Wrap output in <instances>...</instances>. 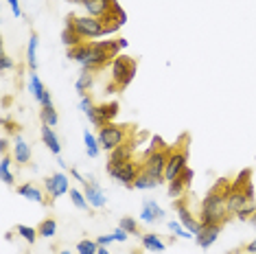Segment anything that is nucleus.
Masks as SVG:
<instances>
[{"label": "nucleus", "instance_id": "obj_34", "mask_svg": "<svg viewBox=\"0 0 256 254\" xmlns=\"http://www.w3.org/2000/svg\"><path fill=\"white\" fill-rule=\"evenodd\" d=\"M254 215H256V202H254V200H252V202H248V204H245V206L241 208V211L237 212V217H239V219H241V221H245V219H252Z\"/></svg>", "mask_w": 256, "mask_h": 254}, {"label": "nucleus", "instance_id": "obj_45", "mask_svg": "<svg viewBox=\"0 0 256 254\" xmlns=\"http://www.w3.org/2000/svg\"><path fill=\"white\" fill-rule=\"evenodd\" d=\"M0 151H2V156H7V151H9V140L7 138L0 140Z\"/></svg>", "mask_w": 256, "mask_h": 254}, {"label": "nucleus", "instance_id": "obj_24", "mask_svg": "<svg viewBox=\"0 0 256 254\" xmlns=\"http://www.w3.org/2000/svg\"><path fill=\"white\" fill-rule=\"evenodd\" d=\"M38 44H40V38L33 33L29 38V46H27V64L33 73H35V68H38Z\"/></svg>", "mask_w": 256, "mask_h": 254}, {"label": "nucleus", "instance_id": "obj_38", "mask_svg": "<svg viewBox=\"0 0 256 254\" xmlns=\"http://www.w3.org/2000/svg\"><path fill=\"white\" fill-rule=\"evenodd\" d=\"M112 235H114V241H127V237H129V232H127V230H123V228L119 226V228H116V230L114 232H112Z\"/></svg>", "mask_w": 256, "mask_h": 254}, {"label": "nucleus", "instance_id": "obj_33", "mask_svg": "<svg viewBox=\"0 0 256 254\" xmlns=\"http://www.w3.org/2000/svg\"><path fill=\"white\" fill-rule=\"evenodd\" d=\"M99 243L96 241H90V239H84V241L77 243V250H79V254H96L99 252Z\"/></svg>", "mask_w": 256, "mask_h": 254}, {"label": "nucleus", "instance_id": "obj_21", "mask_svg": "<svg viewBox=\"0 0 256 254\" xmlns=\"http://www.w3.org/2000/svg\"><path fill=\"white\" fill-rule=\"evenodd\" d=\"M142 248L149 252H165L167 250L165 241H162L156 232H145V235H142Z\"/></svg>", "mask_w": 256, "mask_h": 254}, {"label": "nucleus", "instance_id": "obj_23", "mask_svg": "<svg viewBox=\"0 0 256 254\" xmlns=\"http://www.w3.org/2000/svg\"><path fill=\"white\" fill-rule=\"evenodd\" d=\"M84 143H85V154H88L90 158H99V154H101V143H99V138H96V136L92 134L90 129L84 131Z\"/></svg>", "mask_w": 256, "mask_h": 254}, {"label": "nucleus", "instance_id": "obj_25", "mask_svg": "<svg viewBox=\"0 0 256 254\" xmlns=\"http://www.w3.org/2000/svg\"><path fill=\"white\" fill-rule=\"evenodd\" d=\"M96 112H99V116H101V121H103V123H112V119H116V114H119V103L96 105Z\"/></svg>", "mask_w": 256, "mask_h": 254}, {"label": "nucleus", "instance_id": "obj_10", "mask_svg": "<svg viewBox=\"0 0 256 254\" xmlns=\"http://www.w3.org/2000/svg\"><path fill=\"white\" fill-rule=\"evenodd\" d=\"M116 0H85V13L92 18H105L107 13H112L114 11V7H116Z\"/></svg>", "mask_w": 256, "mask_h": 254}, {"label": "nucleus", "instance_id": "obj_17", "mask_svg": "<svg viewBox=\"0 0 256 254\" xmlns=\"http://www.w3.org/2000/svg\"><path fill=\"white\" fill-rule=\"evenodd\" d=\"M13 158L18 165H29L31 160V147L20 134H15V140H13Z\"/></svg>", "mask_w": 256, "mask_h": 254}, {"label": "nucleus", "instance_id": "obj_51", "mask_svg": "<svg viewBox=\"0 0 256 254\" xmlns=\"http://www.w3.org/2000/svg\"><path fill=\"white\" fill-rule=\"evenodd\" d=\"M248 254H250V252H248Z\"/></svg>", "mask_w": 256, "mask_h": 254}, {"label": "nucleus", "instance_id": "obj_43", "mask_svg": "<svg viewBox=\"0 0 256 254\" xmlns=\"http://www.w3.org/2000/svg\"><path fill=\"white\" fill-rule=\"evenodd\" d=\"M70 175H73L77 182H81V184H84V182H85V177L81 175V173H79V171H77V169H70Z\"/></svg>", "mask_w": 256, "mask_h": 254}, {"label": "nucleus", "instance_id": "obj_40", "mask_svg": "<svg viewBox=\"0 0 256 254\" xmlns=\"http://www.w3.org/2000/svg\"><path fill=\"white\" fill-rule=\"evenodd\" d=\"M40 105H42V108H46V105H53V96H50L48 88H46V92L42 94V99H40Z\"/></svg>", "mask_w": 256, "mask_h": 254}, {"label": "nucleus", "instance_id": "obj_39", "mask_svg": "<svg viewBox=\"0 0 256 254\" xmlns=\"http://www.w3.org/2000/svg\"><path fill=\"white\" fill-rule=\"evenodd\" d=\"M7 2H9V7H11L13 16H15V18H22V9H20V0H7Z\"/></svg>", "mask_w": 256, "mask_h": 254}, {"label": "nucleus", "instance_id": "obj_2", "mask_svg": "<svg viewBox=\"0 0 256 254\" xmlns=\"http://www.w3.org/2000/svg\"><path fill=\"white\" fill-rule=\"evenodd\" d=\"M228 191L230 184L226 180H219L211 189L202 202V212H199V223L211 226V223H223L230 217L228 212Z\"/></svg>", "mask_w": 256, "mask_h": 254}, {"label": "nucleus", "instance_id": "obj_30", "mask_svg": "<svg viewBox=\"0 0 256 254\" xmlns=\"http://www.w3.org/2000/svg\"><path fill=\"white\" fill-rule=\"evenodd\" d=\"M15 232H18V235L22 237V239H24V241H27V243H35V241H38V237H40L38 228L22 226V223H20V226H15Z\"/></svg>", "mask_w": 256, "mask_h": 254}, {"label": "nucleus", "instance_id": "obj_46", "mask_svg": "<svg viewBox=\"0 0 256 254\" xmlns=\"http://www.w3.org/2000/svg\"><path fill=\"white\" fill-rule=\"evenodd\" d=\"M245 250H248L250 254H256V239H254V241H250L248 246H245Z\"/></svg>", "mask_w": 256, "mask_h": 254}, {"label": "nucleus", "instance_id": "obj_13", "mask_svg": "<svg viewBox=\"0 0 256 254\" xmlns=\"http://www.w3.org/2000/svg\"><path fill=\"white\" fill-rule=\"evenodd\" d=\"M84 195H85V200L90 202V206H94V208H103L105 206L103 191H101V186L96 184L92 177H88V180L84 182Z\"/></svg>", "mask_w": 256, "mask_h": 254}, {"label": "nucleus", "instance_id": "obj_15", "mask_svg": "<svg viewBox=\"0 0 256 254\" xmlns=\"http://www.w3.org/2000/svg\"><path fill=\"white\" fill-rule=\"evenodd\" d=\"M219 232H221V223H211V226H202V230L195 235V243L199 248H211L217 241Z\"/></svg>", "mask_w": 256, "mask_h": 254}, {"label": "nucleus", "instance_id": "obj_12", "mask_svg": "<svg viewBox=\"0 0 256 254\" xmlns=\"http://www.w3.org/2000/svg\"><path fill=\"white\" fill-rule=\"evenodd\" d=\"M191 180H193V169H184L180 175L175 177V180L169 182V197H173V200H180V195L184 191L191 186Z\"/></svg>", "mask_w": 256, "mask_h": 254}, {"label": "nucleus", "instance_id": "obj_11", "mask_svg": "<svg viewBox=\"0 0 256 254\" xmlns=\"http://www.w3.org/2000/svg\"><path fill=\"white\" fill-rule=\"evenodd\" d=\"M173 206H175L177 215H180V223H182L184 228H186L188 232H193V237H195L197 232L202 230V223H199V221L195 219V217L191 215V211H188L186 204H184L182 200H175V202H173Z\"/></svg>", "mask_w": 256, "mask_h": 254}, {"label": "nucleus", "instance_id": "obj_47", "mask_svg": "<svg viewBox=\"0 0 256 254\" xmlns=\"http://www.w3.org/2000/svg\"><path fill=\"white\" fill-rule=\"evenodd\" d=\"M96 254H110V250H107V246H101V248H99V252H96Z\"/></svg>", "mask_w": 256, "mask_h": 254}, {"label": "nucleus", "instance_id": "obj_49", "mask_svg": "<svg viewBox=\"0 0 256 254\" xmlns=\"http://www.w3.org/2000/svg\"><path fill=\"white\" fill-rule=\"evenodd\" d=\"M59 254H73L70 250H59Z\"/></svg>", "mask_w": 256, "mask_h": 254}, {"label": "nucleus", "instance_id": "obj_35", "mask_svg": "<svg viewBox=\"0 0 256 254\" xmlns=\"http://www.w3.org/2000/svg\"><path fill=\"white\" fill-rule=\"evenodd\" d=\"M119 226L123 228V230H127L129 235H140V230H138V223H136V219H131V217H121V223Z\"/></svg>", "mask_w": 256, "mask_h": 254}, {"label": "nucleus", "instance_id": "obj_9", "mask_svg": "<svg viewBox=\"0 0 256 254\" xmlns=\"http://www.w3.org/2000/svg\"><path fill=\"white\" fill-rule=\"evenodd\" d=\"M46 184V191L50 193V202L55 200V197H61L64 193H70V186H68V175L66 173H53L50 177H46L44 180Z\"/></svg>", "mask_w": 256, "mask_h": 254}, {"label": "nucleus", "instance_id": "obj_20", "mask_svg": "<svg viewBox=\"0 0 256 254\" xmlns=\"http://www.w3.org/2000/svg\"><path fill=\"white\" fill-rule=\"evenodd\" d=\"M18 195H20V197H24V200L38 202V204H46L44 193L40 191L35 184H31V182H27V184H22V186H18Z\"/></svg>", "mask_w": 256, "mask_h": 254}, {"label": "nucleus", "instance_id": "obj_29", "mask_svg": "<svg viewBox=\"0 0 256 254\" xmlns=\"http://www.w3.org/2000/svg\"><path fill=\"white\" fill-rule=\"evenodd\" d=\"M40 119H42V125L55 127L57 121H59V116H57V110H55L53 105H46V108H42V112H40Z\"/></svg>", "mask_w": 256, "mask_h": 254}, {"label": "nucleus", "instance_id": "obj_28", "mask_svg": "<svg viewBox=\"0 0 256 254\" xmlns=\"http://www.w3.org/2000/svg\"><path fill=\"white\" fill-rule=\"evenodd\" d=\"M61 42H64L68 48H75V46H79V44H84V40L79 38V33H77L73 27H68V24H66L64 33H61Z\"/></svg>", "mask_w": 256, "mask_h": 254}, {"label": "nucleus", "instance_id": "obj_41", "mask_svg": "<svg viewBox=\"0 0 256 254\" xmlns=\"http://www.w3.org/2000/svg\"><path fill=\"white\" fill-rule=\"evenodd\" d=\"M112 241H114V235H101L99 239H96V243H99V246H110Z\"/></svg>", "mask_w": 256, "mask_h": 254}, {"label": "nucleus", "instance_id": "obj_37", "mask_svg": "<svg viewBox=\"0 0 256 254\" xmlns=\"http://www.w3.org/2000/svg\"><path fill=\"white\" fill-rule=\"evenodd\" d=\"M11 68H13V59L9 57L7 53H2L0 55V70L4 73V70H11Z\"/></svg>", "mask_w": 256, "mask_h": 254}, {"label": "nucleus", "instance_id": "obj_3", "mask_svg": "<svg viewBox=\"0 0 256 254\" xmlns=\"http://www.w3.org/2000/svg\"><path fill=\"white\" fill-rule=\"evenodd\" d=\"M136 59L131 57H125V55H121V57H116L114 62H112V85H110V92L116 88H125V85H129V81L134 79L136 75Z\"/></svg>", "mask_w": 256, "mask_h": 254}, {"label": "nucleus", "instance_id": "obj_1", "mask_svg": "<svg viewBox=\"0 0 256 254\" xmlns=\"http://www.w3.org/2000/svg\"><path fill=\"white\" fill-rule=\"evenodd\" d=\"M127 46V40H103V42H90L79 44L75 48H68V57L75 59L84 66V70L96 73V70L105 68L110 59L119 57V50Z\"/></svg>", "mask_w": 256, "mask_h": 254}, {"label": "nucleus", "instance_id": "obj_50", "mask_svg": "<svg viewBox=\"0 0 256 254\" xmlns=\"http://www.w3.org/2000/svg\"><path fill=\"white\" fill-rule=\"evenodd\" d=\"M250 221H252V223H254V228H256V215H254V217H252V219H250Z\"/></svg>", "mask_w": 256, "mask_h": 254}, {"label": "nucleus", "instance_id": "obj_19", "mask_svg": "<svg viewBox=\"0 0 256 254\" xmlns=\"http://www.w3.org/2000/svg\"><path fill=\"white\" fill-rule=\"evenodd\" d=\"M42 140H44V145L50 149V154H55V156H59L61 154V145H59V138H57V134L53 131V127H48V125H42Z\"/></svg>", "mask_w": 256, "mask_h": 254}, {"label": "nucleus", "instance_id": "obj_5", "mask_svg": "<svg viewBox=\"0 0 256 254\" xmlns=\"http://www.w3.org/2000/svg\"><path fill=\"white\" fill-rule=\"evenodd\" d=\"M66 24L73 27L77 33H79L81 40H94V38H101L103 33V22L101 18H92V16H68L66 18Z\"/></svg>", "mask_w": 256, "mask_h": 254}, {"label": "nucleus", "instance_id": "obj_31", "mask_svg": "<svg viewBox=\"0 0 256 254\" xmlns=\"http://www.w3.org/2000/svg\"><path fill=\"white\" fill-rule=\"evenodd\" d=\"M38 232H40V237H46V239L55 237V232H57V221L55 219H44L38 226Z\"/></svg>", "mask_w": 256, "mask_h": 254}, {"label": "nucleus", "instance_id": "obj_4", "mask_svg": "<svg viewBox=\"0 0 256 254\" xmlns=\"http://www.w3.org/2000/svg\"><path fill=\"white\" fill-rule=\"evenodd\" d=\"M169 154H171V149H167V147H162V145L156 147V140H153V147L147 151L145 160H142V171H147V173L165 180V169H167V162H169Z\"/></svg>", "mask_w": 256, "mask_h": 254}, {"label": "nucleus", "instance_id": "obj_22", "mask_svg": "<svg viewBox=\"0 0 256 254\" xmlns=\"http://www.w3.org/2000/svg\"><path fill=\"white\" fill-rule=\"evenodd\" d=\"M131 154H134V143H131V140H127V143L119 145L116 149H112L110 162H125V160L131 158Z\"/></svg>", "mask_w": 256, "mask_h": 254}, {"label": "nucleus", "instance_id": "obj_36", "mask_svg": "<svg viewBox=\"0 0 256 254\" xmlns=\"http://www.w3.org/2000/svg\"><path fill=\"white\" fill-rule=\"evenodd\" d=\"M169 230L173 232V237H180V239H191L193 237V232L184 230V226L180 221H169Z\"/></svg>", "mask_w": 256, "mask_h": 254}, {"label": "nucleus", "instance_id": "obj_32", "mask_svg": "<svg viewBox=\"0 0 256 254\" xmlns=\"http://www.w3.org/2000/svg\"><path fill=\"white\" fill-rule=\"evenodd\" d=\"M70 200H73V204L79 208V211H88V206H90V202L85 200V195L81 191H77V189H70Z\"/></svg>", "mask_w": 256, "mask_h": 254}, {"label": "nucleus", "instance_id": "obj_8", "mask_svg": "<svg viewBox=\"0 0 256 254\" xmlns=\"http://www.w3.org/2000/svg\"><path fill=\"white\" fill-rule=\"evenodd\" d=\"M186 162H188L186 147H175V149H171V154H169V162H167V169H165V182L175 180V177L188 167Z\"/></svg>", "mask_w": 256, "mask_h": 254}, {"label": "nucleus", "instance_id": "obj_16", "mask_svg": "<svg viewBox=\"0 0 256 254\" xmlns=\"http://www.w3.org/2000/svg\"><path fill=\"white\" fill-rule=\"evenodd\" d=\"M140 219L145 221V223L162 221V219H165V211H162V208L158 206L153 200H147L145 206H142V211H140Z\"/></svg>", "mask_w": 256, "mask_h": 254}, {"label": "nucleus", "instance_id": "obj_26", "mask_svg": "<svg viewBox=\"0 0 256 254\" xmlns=\"http://www.w3.org/2000/svg\"><path fill=\"white\" fill-rule=\"evenodd\" d=\"M92 81H94V75H92L90 70H84V73L79 75V79H77V84H75L77 94H79V96H85V92H88L90 85H92Z\"/></svg>", "mask_w": 256, "mask_h": 254}, {"label": "nucleus", "instance_id": "obj_7", "mask_svg": "<svg viewBox=\"0 0 256 254\" xmlns=\"http://www.w3.org/2000/svg\"><path fill=\"white\" fill-rule=\"evenodd\" d=\"M127 134H129V127L127 125H114V123H105L103 127H99V143L103 149L112 151L119 145L127 143Z\"/></svg>", "mask_w": 256, "mask_h": 254}, {"label": "nucleus", "instance_id": "obj_6", "mask_svg": "<svg viewBox=\"0 0 256 254\" xmlns=\"http://www.w3.org/2000/svg\"><path fill=\"white\" fill-rule=\"evenodd\" d=\"M140 171H142V165H138L134 158H129L125 162H107V173L125 186H134Z\"/></svg>", "mask_w": 256, "mask_h": 254}, {"label": "nucleus", "instance_id": "obj_14", "mask_svg": "<svg viewBox=\"0 0 256 254\" xmlns=\"http://www.w3.org/2000/svg\"><path fill=\"white\" fill-rule=\"evenodd\" d=\"M101 22H103V33H105V35L119 31L123 24H125V11L121 9V4H116L114 11L107 13L105 18H101Z\"/></svg>", "mask_w": 256, "mask_h": 254}, {"label": "nucleus", "instance_id": "obj_42", "mask_svg": "<svg viewBox=\"0 0 256 254\" xmlns=\"http://www.w3.org/2000/svg\"><path fill=\"white\" fill-rule=\"evenodd\" d=\"M0 175H2V182H4V184H13V180H15V177L11 175V171H0Z\"/></svg>", "mask_w": 256, "mask_h": 254}, {"label": "nucleus", "instance_id": "obj_18", "mask_svg": "<svg viewBox=\"0 0 256 254\" xmlns=\"http://www.w3.org/2000/svg\"><path fill=\"white\" fill-rule=\"evenodd\" d=\"M165 180H160V177L147 173V171H140V175L136 177L134 186L131 189H138V191H149V189H156V186H160Z\"/></svg>", "mask_w": 256, "mask_h": 254}, {"label": "nucleus", "instance_id": "obj_44", "mask_svg": "<svg viewBox=\"0 0 256 254\" xmlns=\"http://www.w3.org/2000/svg\"><path fill=\"white\" fill-rule=\"evenodd\" d=\"M2 123L7 125V131H18V125L11 123V121H9V119H2Z\"/></svg>", "mask_w": 256, "mask_h": 254}, {"label": "nucleus", "instance_id": "obj_48", "mask_svg": "<svg viewBox=\"0 0 256 254\" xmlns=\"http://www.w3.org/2000/svg\"><path fill=\"white\" fill-rule=\"evenodd\" d=\"M70 2H77V4H85V0H70Z\"/></svg>", "mask_w": 256, "mask_h": 254}, {"label": "nucleus", "instance_id": "obj_27", "mask_svg": "<svg viewBox=\"0 0 256 254\" xmlns=\"http://www.w3.org/2000/svg\"><path fill=\"white\" fill-rule=\"evenodd\" d=\"M29 90H31V94H33V99L40 103V99H42V94L46 92V88H44L42 79L38 77V73H31V77H29Z\"/></svg>", "mask_w": 256, "mask_h": 254}]
</instances>
